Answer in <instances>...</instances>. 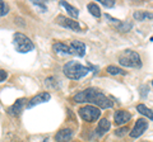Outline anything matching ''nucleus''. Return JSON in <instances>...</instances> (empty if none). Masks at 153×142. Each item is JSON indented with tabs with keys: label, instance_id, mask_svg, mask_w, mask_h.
<instances>
[{
	"label": "nucleus",
	"instance_id": "obj_1",
	"mask_svg": "<svg viewBox=\"0 0 153 142\" xmlns=\"http://www.w3.org/2000/svg\"><path fill=\"white\" fill-rule=\"evenodd\" d=\"M73 99L76 103H92L96 107L102 108V109H108L114 105L111 99H108L105 94H102L100 90L94 88H88L83 90V92L76 94Z\"/></svg>",
	"mask_w": 153,
	"mask_h": 142
},
{
	"label": "nucleus",
	"instance_id": "obj_2",
	"mask_svg": "<svg viewBox=\"0 0 153 142\" xmlns=\"http://www.w3.org/2000/svg\"><path fill=\"white\" fill-rule=\"evenodd\" d=\"M63 72L68 79L70 80H79L89 72V69L83 66L76 61H69L63 66Z\"/></svg>",
	"mask_w": 153,
	"mask_h": 142
},
{
	"label": "nucleus",
	"instance_id": "obj_3",
	"mask_svg": "<svg viewBox=\"0 0 153 142\" xmlns=\"http://www.w3.org/2000/svg\"><path fill=\"white\" fill-rule=\"evenodd\" d=\"M119 64L125 67L139 69L142 67V60L138 52L133 50H126L119 56Z\"/></svg>",
	"mask_w": 153,
	"mask_h": 142
},
{
	"label": "nucleus",
	"instance_id": "obj_4",
	"mask_svg": "<svg viewBox=\"0 0 153 142\" xmlns=\"http://www.w3.org/2000/svg\"><path fill=\"white\" fill-rule=\"evenodd\" d=\"M13 43L16 50L19 53H25V52H30L35 48L33 42L31 41L27 36L22 34V33H16L13 36Z\"/></svg>",
	"mask_w": 153,
	"mask_h": 142
},
{
	"label": "nucleus",
	"instance_id": "obj_5",
	"mask_svg": "<svg viewBox=\"0 0 153 142\" xmlns=\"http://www.w3.org/2000/svg\"><path fill=\"white\" fill-rule=\"evenodd\" d=\"M78 114L86 122H96L101 117V111L94 105H83L79 108Z\"/></svg>",
	"mask_w": 153,
	"mask_h": 142
},
{
	"label": "nucleus",
	"instance_id": "obj_6",
	"mask_svg": "<svg viewBox=\"0 0 153 142\" xmlns=\"http://www.w3.org/2000/svg\"><path fill=\"white\" fill-rule=\"evenodd\" d=\"M56 23L60 24L61 27L64 28H69V29L72 31H75V32H82V28L81 25H79V23L74 19H69V18H65L63 15H59L56 18Z\"/></svg>",
	"mask_w": 153,
	"mask_h": 142
},
{
	"label": "nucleus",
	"instance_id": "obj_7",
	"mask_svg": "<svg viewBox=\"0 0 153 142\" xmlns=\"http://www.w3.org/2000/svg\"><path fill=\"white\" fill-rule=\"evenodd\" d=\"M147 128H148V121H145V119H143V118L138 119V121L135 122V126L133 127L132 132H130V137L138 138L145 132Z\"/></svg>",
	"mask_w": 153,
	"mask_h": 142
},
{
	"label": "nucleus",
	"instance_id": "obj_8",
	"mask_svg": "<svg viewBox=\"0 0 153 142\" xmlns=\"http://www.w3.org/2000/svg\"><path fill=\"white\" fill-rule=\"evenodd\" d=\"M50 98H51V95H50L49 93H46V92L40 93V94H37V95L33 97L30 101H28L27 108H33L35 105H38V104L46 103V101H49V100H50Z\"/></svg>",
	"mask_w": 153,
	"mask_h": 142
},
{
	"label": "nucleus",
	"instance_id": "obj_9",
	"mask_svg": "<svg viewBox=\"0 0 153 142\" xmlns=\"http://www.w3.org/2000/svg\"><path fill=\"white\" fill-rule=\"evenodd\" d=\"M25 103H27V101H25L24 98L18 99L16 103L12 105V107L8 108V114L9 115H13V117H18V115L22 113V111H23V107H24Z\"/></svg>",
	"mask_w": 153,
	"mask_h": 142
},
{
	"label": "nucleus",
	"instance_id": "obj_10",
	"mask_svg": "<svg viewBox=\"0 0 153 142\" xmlns=\"http://www.w3.org/2000/svg\"><path fill=\"white\" fill-rule=\"evenodd\" d=\"M70 48V53L72 55H76L79 57H83L86 53V45L81 41H73L69 46Z\"/></svg>",
	"mask_w": 153,
	"mask_h": 142
},
{
	"label": "nucleus",
	"instance_id": "obj_11",
	"mask_svg": "<svg viewBox=\"0 0 153 142\" xmlns=\"http://www.w3.org/2000/svg\"><path fill=\"white\" fill-rule=\"evenodd\" d=\"M132 114L127 111H116L114 114V121L116 126H121L124 123H126L127 121H130Z\"/></svg>",
	"mask_w": 153,
	"mask_h": 142
},
{
	"label": "nucleus",
	"instance_id": "obj_12",
	"mask_svg": "<svg viewBox=\"0 0 153 142\" xmlns=\"http://www.w3.org/2000/svg\"><path fill=\"white\" fill-rule=\"evenodd\" d=\"M73 134H74L73 129H70V128H63V129H60L59 132L55 134V141L56 142H69V141L72 140Z\"/></svg>",
	"mask_w": 153,
	"mask_h": 142
},
{
	"label": "nucleus",
	"instance_id": "obj_13",
	"mask_svg": "<svg viewBox=\"0 0 153 142\" xmlns=\"http://www.w3.org/2000/svg\"><path fill=\"white\" fill-rule=\"evenodd\" d=\"M111 128V123L107 118H102L100 122H98V126H97V134L98 136H103L105 133L107 132L108 129Z\"/></svg>",
	"mask_w": 153,
	"mask_h": 142
},
{
	"label": "nucleus",
	"instance_id": "obj_14",
	"mask_svg": "<svg viewBox=\"0 0 153 142\" xmlns=\"http://www.w3.org/2000/svg\"><path fill=\"white\" fill-rule=\"evenodd\" d=\"M134 19L138 22H144L145 19H153V13L151 12H134Z\"/></svg>",
	"mask_w": 153,
	"mask_h": 142
},
{
	"label": "nucleus",
	"instance_id": "obj_15",
	"mask_svg": "<svg viewBox=\"0 0 153 142\" xmlns=\"http://www.w3.org/2000/svg\"><path fill=\"white\" fill-rule=\"evenodd\" d=\"M60 5L61 6H64L65 9H67V12H68V14L70 17H73V18H78V15H79V10L76 9V8H74L73 5H70L69 3H67V1H60Z\"/></svg>",
	"mask_w": 153,
	"mask_h": 142
},
{
	"label": "nucleus",
	"instance_id": "obj_16",
	"mask_svg": "<svg viewBox=\"0 0 153 142\" xmlns=\"http://www.w3.org/2000/svg\"><path fill=\"white\" fill-rule=\"evenodd\" d=\"M137 111L139 112L140 114H143L144 117H147L148 119L153 121V111H152V109H149L148 107H145L144 104H139V105H137Z\"/></svg>",
	"mask_w": 153,
	"mask_h": 142
},
{
	"label": "nucleus",
	"instance_id": "obj_17",
	"mask_svg": "<svg viewBox=\"0 0 153 142\" xmlns=\"http://www.w3.org/2000/svg\"><path fill=\"white\" fill-rule=\"evenodd\" d=\"M52 50L55 51V52H57V53H67V55H72V53H70V48H69V46L64 45V43H61V42L55 43V45L52 46Z\"/></svg>",
	"mask_w": 153,
	"mask_h": 142
},
{
	"label": "nucleus",
	"instance_id": "obj_18",
	"mask_svg": "<svg viewBox=\"0 0 153 142\" xmlns=\"http://www.w3.org/2000/svg\"><path fill=\"white\" fill-rule=\"evenodd\" d=\"M87 9H88V12L92 14L93 17H96V18L101 17V9L98 8V5L96 3H89V4L87 5Z\"/></svg>",
	"mask_w": 153,
	"mask_h": 142
},
{
	"label": "nucleus",
	"instance_id": "obj_19",
	"mask_svg": "<svg viewBox=\"0 0 153 142\" xmlns=\"http://www.w3.org/2000/svg\"><path fill=\"white\" fill-rule=\"evenodd\" d=\"M106 71L108 72L110 75H126V72L123 70V69H120L118 66H114V65H111V66H108L106 69Z\"/></svg>",
	"mask_w": 153,
	"mask_h": 142
},
{
	"label": "nucleus",
	"instance_id": "obj_20",
	"mask_svg": "<svg viewBox=\"0 0 153 142\" xmlns=\"http://www.w3.org/2000/svg\"><path fill=\"white\" fill-rule=\"evenodd\" d=\"M132 27H133V24L132 23H129V22H121L119 25H118V29L120 32H129L130 29H132Z\"/></svg>",
	"mask_w": 153,
	"mask_h": 142
},
{
	"label": "nucleus",
	"instance_id": "obj_21",
	"mask_svg": "<svg viewBox=\"0 0 153 142\" xmlns=\"http://www.w3.org/2000/svg\"><path fill=\"white\" fill-rule=\"evenodd\" d=\"M9 13V6L4 1H0V17H4Z\"/></svg>",
	"mask_w": 153,
	"mask_h": 142
},
{
	"label": "nucleus",
	"instance_id": "obj_22",
	"mask_svg": "<svg viewBox=\"0 0 153 142\" xmlns=\"http://www.w3.org/2000/svg\"><path fill=\"white\" fill-rule=\"evenodd\" d=\"M98 1H100L103 6H106V8H112V6L115 5L114 0H98Z\"/></svg>",
	"mask_w": 153,
	"mask_h": 142
},
{
	"label": "nucleus",
	"instance_id": "obj_23",
	"mask_svg": "<svg viewBox=\"0 0 153 142\" xmlns=\"http://www.w3.org/2000/svg\"><path fill=\"white\" fill-rule=\"evenodd\" d=\"M129 132V128L127 127H123V128H119V129H116L115 131V134L116 136H124L125 133Z\"/></svg>",
	"mask_w": 153,
	"mask_h": 142
},
{
	"label": "nucleus",
	"instance_id": "obj_24",
	"mask_svg": "<svg viewBox=\"0 0 153 142\" xmlns=\"http://www.w3.org/2000/svg\"><path fill=\"white\" fill-rule=\"evenodd\" d=\"M32 4L36 5V6H38V8H41L42 12H46V10H47L46 4H43V3H41V1H32Z\"/></svg>",
	"mask_w": 153,
	"mask_h": 142
},
{
	"label": "nucleus",
	"instance_id": "obj_25",
	"mask_svg": "<svg viewBox=\"0 0 153 142\" xmlns=\"http://www.w3.org/2000/svg\"><path fill=\"white\" fill-rule=\"evenodd\" d=\"M140 92H142L140 95L144 98L145 95H147V93L149 92V86H148V85H142V86H140Z\"/></svg>",
	"mask_w": 153,
	"mask_h": 142
},
{
	"label": "nucleus",
	"instance_id": "obj_26",
	"mask_svg": "<svg viewBox=\"0 0 153 142\" xmlns=\"http://www.w3.org/2000/svg\"><path fill=\"white\" fill-rule=\"evenodd\" d=\"M6 78H8V74H6V71H4V70H1V69H0V83L4 81Z\"/></svg>",
	"mask_w": 153,
	"mask_h": 142
},
{
	"label": "nucleus",
	"instance_id": "obj_27",
	"mask_svg": "<svg viewBox=\"0 0 153 142\" xmlns=\"http://www.w3.org/2000/svg\"><path fill=\"white\" fill-rule=\"evenodd\" d=\"M106 18H107L108 20H111L112 23H118V25H119L120 23H121V22H120V20H118V19H115V18H112L111 15H108V14H106Z\"/></svg>",
	"mask_w": 153,
	"mask_h": 142
},
{
	"label": "nucleus",
	"instance_id": "obj_28",
	"mask_svg": "<svg viewBox=\"0 0 153 142\" xmlns=\"http://www.w3.org/2000/svg\"><path fill=\"white\" fill-rule=\"evenodd\" d=\"M42 142H47V140H43V141H42Z\"/></svg>",
	"mask_w": 153,
	"mask_h": 142
},
{
	"label": "nucleus",
	"instance_id": "obj_29",
	"mask_svg": "<svg viewBox=\"0 0 153 142\" xmlns=\"http://www.w3.org/2000/svg\"><path fill=\"white\" fill-rule=\"evenodd\" d=\"M152 86H153V81H152Z\"/></svg>",
	"mask_w": 153,
	"mask_h": 142
}]
</instances>
